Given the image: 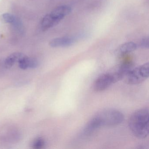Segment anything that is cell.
Masks as SVG:
<instances>
[{
  "instance_id": "5",
  "label": "cell",
  "mask_w": 149,
  "mask_h": 149,
  "mask_svg": "<svg viewBox=\"0 0 149 149\" xmlns=\"http://www.w3.org/2000/svg\"><path fill=\"white\" fill-rule=\"evenodd\" d=\"M134 68L132 62L126 61L122 63L110 72L113 77L114 83L124 79L125 76Z\"/></svg>"
},
{
  "instance_id": "9",
  "label": "cell",
  "mask_w": 149,
  "mask_h": 149,
  "mask_svg": "<svg viewBox=\"0 0 149 149\" xmlns=\"http://www.w3.org/2000/svg\"><path fill=\"white\" fill-rule=\"evenodd\" d=\"M1 19L5 23L12 24L15 27L19 29L22 27V24L19 19L13 15L8 13L3 14L1 16Z\"/></svg>"
},
{
  "instance_id": "11",
  "label": "cell",
  "mask_w": 149,
  "mask_h": 149,
  "mask_svg": "<svg viewBox=\"0 0 149 149\" xmlns=\"http://www.w3.org/2000/svg\"><path fill=\"white\" fill-rule=\"evenodd\" d=\"M24 55L21 53H14L10 55L5 60V65L6 68H11Z\"/></svg>"
},
{
  "instance_id": "13",
  "label": "cell",
  "mask_w": 149,
  "mask_h": 149,
  "mask_svg": "<svg viewBox=\"0 0 149 149\" xmlns=\"http://www.w3.org/2000/svg\"><path fill=\"white\" fill-rule=\"evenodd\" d=\"M148 39H145L144 40H143L142 41V42H141V46L143 47L148 48Z\"/></svg>"
},
{
  "instance_id": "3",
  "label": "cell",
  "mask_w": 149,
  "mask_h": 149,
  "mask_svg": "<svg viewBox=\"0 0 149 149\" xmlns=\"http://www.w3.org/2000/svg\"><path fill=\"white\" fill-rule=\"evenodd\" d=\"M71 11V8L68 6H61L56 8L43 17L41 22V28L42 30H47L54 27L68 15Z\"/></svg>"
},
{
  "instance_id": "12",
  "label": "cell",
  "mask_w": 149,
  "mask_h": 149,
  "mask_svg": "<svg viewBox=\"0 0 149 149\" xmlns=\"http://www.w3.org/2000/svg\"><path fill=\"white\" fill-rule=\"evenodd\" d=\"M32 146H33V148L34 149H42L45 146V141L42 138H39L34 141Z\"/></svg>"
},
{
  "instance_id": "1",
  "label": "cell",
  "mask_w": 149,
  "mask_h": 149,
  "mask_svg": "<svg viewBox=\"0 0 149 149\" xmlns=\"http://www.w3.org/2000/svg\"><path fill=\"white\" fill-rule=\"evenodd\" d=\"M123 114L119 111L113 109L104 110L95 116L87 125L89 129L95 131L103 126H116L123 121Z\"/></svg>"
},
{
  "instance_id": "8",
  "label": "cell",
  "mask_w": 149,
  "mask_h": 149,
  "mask_svg": "<svg viewBox=\"0 0 149 149\" xmlns=\"http://www.w3.org/2000/svg\"><path fill=\"white\" fill-rule=\"evenodd\" d=\"M19 67L22 69L28 68H35L39 65V63L35 58H31L24 55L19 60Z\"/></svg>"
},
{
  "instance_id": "2",
  "label": "cell",
  "mask_w": 149,
  "mask_h": 149,
  "mask_svg": "<svg viewBox=\"0 0 149 149\" xmlns=\"http://www.w3.org/2000/svg\"><path fill=\"white\" fill-rule=\"evenodd\" d=\"M149 117V109L147 108L136 111L130 117L129 128L136 137L144 139L148 136Z\"/></svg>"
},
{
  "instance_id": "7",
  "label": "cell",
  "mask_w": 149,
  "mask_h": 149,
  "mask_svg": "<svg viewBox=\"0 0 149 149\" xmlns=\"http://www.w3.org/2000/svg\"><path fill=\"white\" fill-rule=\"evenodd\" d=\"M74 42V39L72 37H59L51 40L49 42V45L54 48L66 47L71 46Z\"/></svg>"
},
{
  "instance_id": "10",
  "label": "cell",
  "mask_w": 149,
  "mask_h": 149,
  "mask_svg": "<svg viewBox=\"0 0 149 149\" xmlns=\"http://www.w3.org/2000/svg\"><path fill=\"white\" fill-rule=\"evenodd\" d=\"M136 44L134 42H126L121 45L118 49L117 53L120 55H123L133 52L136 49Z\"/></svg>"
},
{
  "instance_id": "4",
  "label": "cell",
  "mask_w": 149,
  "mask_h": 149,
  "mask_svg": "<svg viewBox=\"0 0 149 149\" xmlns=\"http://www.w3.org/2000/svg\"><path fill=\"white\" fill-rule=\"evenodd\" d=\"M149 73V63L133 68L124 78L125 82L130 85L142 83L148 78Z\"/></svg>"
},
{
  "instance_id": "6",
  "label": "cell",
  "mask_w": 149,
  "mask_h": 149,
  "mask_svg": "<svg viewBox=\"0 0 149 149\" xmlns=\"http://www.w3.org/2000/svg\"><path fill=\"white\" fill-rule=\"evenodd\" d=\"M113 83L114 80L110 73H105L95 80L93 84V88L97 92H101L108 88Z\"/></svg>"
}]
</instances>
